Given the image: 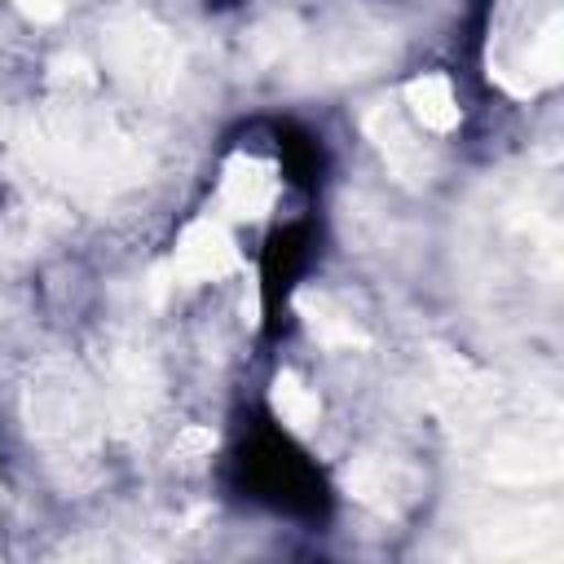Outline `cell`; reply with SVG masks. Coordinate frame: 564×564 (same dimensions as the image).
Returning <instances> with one entry per match:
<instances>
[{
	"label": "cell",
	"mask_w": 564,
	"mask_h": 564,
	"mask_svg": "<svg viewBox=\"0 0 564 564\" xmlns=\"http://www.w3.org/2000/svg\"><path fill=\"white\" fill-rule=\"evenodd\" d=\"M564 62L560 0H498L489 26V79L516 101L555 88Z\"/></svg>",
	"instance_id": "1"
},
{
	"label": "cell",
	"mask_w": 564,
	"mask_h": 564,
	"mask_svg": "<svg viewBox=\"0 0 564 564\" xmlns=\"http://www.w3.org/2000/svg\"><path fill=\"white\" fill-rule=\"evenodd\" d=\"M167 260H172V278L185 282V286H220V282H229L234 273L247 269V251L238 242V225H229L212 207L194 212L176 229Z\"/></svg>",
	"instance_id": "3"
},
{
	"label": "cell",
	"mask_w": 564,
	"mask_h": 564,
	"mask_svg": "<svg viewBox=\"0 0 564 564\" xmlns=\"http://www.w3.org/2000/svg\"><path fill=\"white\" fill-rule=\"evenodd\" d=\"M282 159L273 145L260 141H238L225 150L216 167V189H212V212H220L229 225L251 229L264 225L278 203H282Z\"/></svg>",
	"instance_id": "2"
},
{
	"label": "cell",
	"mask_w": 564,
	"mask_h": 564,
	"mask_svg": "<svg viewBox=\"0 0 564 564\" xmlns=\"http://www.w3.org/2000/svg\"><path fill=\"white\" fill-rule=\"evenodd\" d=\"M269 410L282 432L291 436H313L322 427V392L300 375V370H278L269 383Z\"/></svg>",
	"instance_id": "5"
},
{
	"label": "cell",
	"mask_w": 564,
	"mask_h": 564,
	"mask_svg": "<svg viewBox=\"0 0 564 564\" xmlns=\"http://www.w3.org/2000/svg\"><path fill=\"white\" fill-rule=\"evenodd\" d=\"M13 9H22L26 18H35V22H53V18H62L66 9H70V0H9Z\"/></svg>",
	"instance_id": "6"
},
{
	"label": "cell",
	"mask_w": 564,
	"mask_h": 564,
	"mask_svg": "<svg viewBox=\"0 0 564 564\" xmlns=\"http://www.w3.org/2000/svg\"><path fill=\"white\" fill-rule=\"evenodd\" d=\"M401 110L427 137H454L463 128V93L449 70H414L401 84Z\"/></svg>",
	"instance_id": "4"
}]
</instances>
